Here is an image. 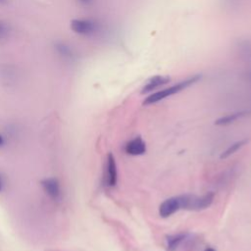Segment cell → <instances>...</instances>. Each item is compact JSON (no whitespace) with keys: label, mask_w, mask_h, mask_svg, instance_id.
Wrapping results in <instances>:
<instances>
[{"label":"cell","mask_w":251,"mask_h":251,"mask_svg":"<svg viewBox=\"0 0 251 251\" xmlns=\"http://www.w3.org/2000/svg\"><path fill=\"white\" fill-rule=\"evenodd\" d=\"M201 75H193V76H190V77H187L186 79L184 80H181L170 87H167L165 89H162L160 91H157L151 95H149L147 98H145L143 104L144 105H151V104H154V103H157L169 96H172L174 94H176L178 92H180L181 90L191 86L192 84H194L195 82H197L199 79H200Z\"/></svg>","instance_id":"cell-1"},{"label":"cell","mask_w":251,"mask_h":251,"mask_svg":"<svg viewBox=\"0 0 251 251\" xmlns=\"http://www.w3.org/2000/svg\"><path fill=\"white\" fill-rule=\"evenodd\" d=\"M214 197L215 195L213 192H207L202 196H196V195H190V194L180 195L181 209L193 210V211L204 210L211 206V204L214 201Z\"/></svg>","instance_id":"cell-2"},{"label":"cell","mask_w":251,"mask_h":251,"mask_svg":"<svg viewBox=\"0 0 251 251\" xmlns=\"http://www.w3.org/2000/svg\"><path fill=\"white\" fill-rule=\"evenodd\" d=\"M71 28L75 33L82 35H90L97 30V25L90 20L75 19L71 22Z\"/></svg>","instance_id":"cell-3"},{"label":"cell","mask_w":251,"mask_h":251,"mask_svg":"<svg viewBox=\"0 0 251 251\" xmlns=\"http://www.w3.org/2000/svg\"><path fill=\"white\" fill-rule=\"evenodd\" d=\"M181 209L180 196L171 197L166 199L159 207V215L162 218H168Z\"/></svg>","instance_id":"cell-4"},{"label":"cell","mask_w":251,"mask_h":251,"mask_svg":"<svg viewBox=\"0 0 251 251\" xmlns=\"http://www.w3.org/2000/svg\"><path fill=\"white\" fill-rule=\"evenodd\" d=\"M41 185L45 193L53 200H58L61 196L60 183L56 177H47L41 180Z\"/></svg>","instance_id":"cell-5"},{"label":"cell","mask_w":251,"mask_h":251,"mask_svg":"<svg viewBox=\"0 0 251 251\" xmlns=\"http://www.w3.org/2000/svg\"><path fill=\"white\" fill-rule=\"evenodd\" d=\"M118 179V171L115 157L112 153L107 155V163H106V180L109 186H115Z\"/></svg>","instance_id":"cell-6"},{"label":"cell","mask_w":251,"mask_h":251,"mask_svg":"<svg viewBox=\"0 0 251 251\" xmlns=\"http://www.w3.org/2000/svg\"><path fill=\"white\" fill-rule=\"evenodd\" d=\"M125 150L128 155L138 156L145 153L146 145L140 136H136L126 144Z\"/></svg>","instance_id":"cell-7"},{"label":"cell","mask_w":251,"mask_h":251,"mask_svg":"<svg viewBox=\"0 0 251 251\" xmlns=\"http://www.w3.org/2000/svg\"><path fill=\"white\" fill-rule=\"evenodd\" d=\"M170 81V77L169 76H164V75H155L153 77H151L147 83L143 86L141 93H148L156 88H158L159 86H162L166 83H168Z\"/></svg>","instance_id":"cell-8"},{"label":"cell","mask_w":251,"mask_h":251,"mask_svg":"<svg viewBox=\"0 0 251 251\" xmlns=\"http://www.w3.org/2000/svg\"><path fill=\"white\" fill-rule=\"evenodd\" d=\"M187 233L179 232L176 234H172L167 236V249L168 251H176L181 242L186 238Z\"/></svg>","instance_id":"cell-9"},{"label":"cell","mask_w":251,"mask_h":251,"mask_svg":"<svg viewBox=\"0 0 251 251\" xmlns=\"http://www.w3.org/2000/svg\"><path fill=\"white\" fill-rule=\"evenodd\" d=\"M239 56L247 61H251V39L240 40L236 45Z\"/></svg>","instance_id":"cell-10"},{"label":"cell","mask_w":251,"mask_h":251,"mask_svg":"<svg viewBox=\"0 0 251 251\" xmlns=\"http://www.w3.org/2000/svg\"><path fill=\"white\" fill-rule=\"evenodd\" d=\"M245 115V112H235V113H231L228 115H226L224 117L219 118L218 120L215 121V125L217 126H226L229 125L233 122H235L236 120L240 119L241 117H243Z\"/></svg>","instance_id":"cell-11"},{"label":"cell","mask_w":251,"mask_h":251,"mask_svg":"<svg viewBox=\"0 0 251 251\" xmlns=\"http://www.w3.org/2000/svg\"><path fill=\"white\" fill-rule=\"evenodd\" d=\"M247 142H248V139H241V140H239V141L234 142L233 144H231L230 146H228V147L221 154V159H226V158L229 157L230 155L234 154L237 150H239L241 147H243Z\"/></svg>","instance_id":"cell-12"},{"label":"cell","mask_w":251,"mask_h":251,"mask_svg":"<svg viewBox=\"0 0 251 251\" xmlns=\"http://www.w3.org/2000/svg\"><path fill=\"white\" fill-rule=\"evenodd\" d=\"M246 76H247V78L251 81V69H250L249 71H247V73H246Z\"/></svg>","instance_id":"cell-13"},{"label":"cell","mask_w":251,"mask_h":251,"mask_svg":"<svg viewBox=\"0 0 251 251\" xmlns=\"http://www.w3.org/2000/svg\"><path fill=\"white\" fill-rule=\"evenodd\" d=\"M204 251H216V250L214 248H212V247H206L204 249Z\"/></svg>","instance_id":"cell-14"},{"label":"cell","mask_w":251,"mask_h":251,"mask_svg":"<svg viewBox=\"0 0 251 251\" xmlns=\"http://www.w3.org/2000/svg\"><path fill=\"white\" fill-rule=\"evenodd\" d=\"M3 144V137H2V135L0 134V146Z\"/></svg>","instance_id":"cell-15"},{"label":"cell","mask_w":251,"mask_h":251,"mask_svg":"<svg viewBox=\"0 0 251 251\" xmlns=\"http://www.w3.org/2000/svg\"><path fill=\"white\" fill-rule=\"evenodd\" d=\"M82 2H84V3H88L90 0H81Z\"/></svg>","instance_id":"cell-16"},{"label":"cell","mask_w":251,"mask_h":251,"mask_svg":"<svg viewBox=\"0 0 251 251\" xmlns=\"http://www.w3.org/2000/svg\"><path fill=\"white\" fill-rule=\"evenodd\" d=\"M0 191H1V181H0Z\"/></svg>","instance_id":"cell-17"}]
</instances>
